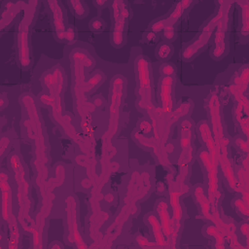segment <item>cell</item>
<instances>
[{"mask_svg":"<svg viewBox=\"0 0 249 249\" xmlns=\"http://www.w3.org/2000/svg\"><path fill=\"white\" fill-rule=\"evenodd\" d=\"M21 103L26 108V111L29 115V120L25 122V125L27 126V132L30 133L31 138L35 139L36 144V155L34 165L37 170L36 183L41 188L45 183V178L48 176V169L46 167V145H45V137L43 134L42 124L40 123V119L38 118V112L35 107L34 99L32 96L25 94L21 96Z\"/></svg>","mask_w":249,"mask_h":249,"instance_id":"6da1fadb","label":"cell"},{"mask_svg":"<svg viewBox=\"0 0 249 249\" xmlns=\"http://www.w3.org/2000/svg\"><path fill=\"white\" fill-rule=\"evenodd\" d=\"M208 104V113L211 123V132L213 140L215 143L217 151V159L219 166L223 164L231 163L229 158V138L225 135L224 127L221 119V110H220V99L215 92H212L209 95L207 100Z\"/></svg>","mask_w":249,"mask_h":249,"instance_id":"7a4b0ae2","label":"cell"},{"mask_svg":"<svg viewBox=\"0 0 249 249\" xmlns=\"http://www.w3.org/2000/svg\"><path fill=\"white\" fill-rule=\"evenodd\" d=\"M136 74V94L137 108L141 112H146L148 115L155 109L152 100V78L151 67L149 60L144 56H138L135 60Z\"/></svg>","mask_w":249,"mask_h":249,"instance_id":"3957f363","label":"cell"},{"mask_svg":"<svg viewBox=\"0 0 249 249\" xmlns=\"http://www.w3.org/2000/svg\"><path fill=\"white\" fill-rule=\"evenodd\" d=\"M10 165L13 169V172L15 174V179L18 185V194L17 198L19 205V211H18V220L26 231L32 232L33 227L30 226V219L28 216L29 213V207H30V201L28 199V190L29 186L28 183L25 180L24 176V169L23 166L20 163V160L18 154H13L10 157Z\"/></svg>","mask_w":249,"mask_h":249,"instance_id":"277c9868","label":"cell"},{"mask_svg":"<svg viewBox=\"0 0 249 249\" xmlns=\"http://www.w3.org/2000/svg\"><path fill=\"white\" fill-rule=\"evenodd\" d=\"M197 158L204 169L207 181V195L206 197L210 203V212L212 214H219L218 206L221 199V192L218 179V166L211 160L206 149L199 150Z\"/></svg>","mask_w":249,"mask_h":249,"instance_id":"5b68a950","label":"cell"},{"mask_svg":"<svg viewBox=\"0 0 249 249\" xmlns=\"http://www.w3.org/2000/svg\"><path fill=\"white\" fill-rule=\"evenodd\" d=\"M193 124L189 119H184L180 123V148L182 150L179 157L178 165H179V175L176 178L177 181L185 183L186 179L190 174L191 162L193 160V146H192V137H193Z\"/></svg>","mask_w":249,"mask_h":249,"instance_id":"8992f818","label":"cell"},{"mask_svg":"<svg viewBox=\"0 0 249 249\" xmlns=\"http://www.w3.org/2000/svg\"><path fill=\"white\" fill-rule=\"evenodd\" d=\"M221 7L218 11V13L206 23V25L202 28L201 33L198 35L196 41H194L192 44H190L188 47H186L183 51L182 56L185 60H191L194 56H196L198 53H200L205 46L207 45L215 27L217 26L220 19L223 18V16L230 11L231 2H220Z\"/></svg>","mask_w":249,"mask_h":249,"instance_id":"52a82bcc","label":"cell"},{"mask_svg":"<svg viewBox=\"0 0 249 249\" xmlns=\"http://www.w3.org/2000/svg\"><path fill=\"white\" fill-rule=\"evenodd\" d=\"M37 2H29L25 5L24 16L20 20L18 27V57L19 63L22 68H27L30 65V56H29V48H28V29L31 24Z\"/></svg>","mask_w":249,"mask_h":249,"instance_id":"ba28073f","label":"cell"},{"mask_svg":"<svg viewBox=\"0 0 249 249\" xmlns=\"http://www.w3.org/2000/svg\"><path fill=\"white\" fill-rule=\"evenodd\" d=\"M169 182V203L172 209V225L175 236L178 238L179 231L183 220V207L181 204L182 196L188 192L189 187L185 183H181L177 180Z\"/></svg>","mask_w":249,"mask_h":249,"instance_id":"9c48e42d","label":"cell"},{"mask_svg":"<svg viewBox=\"0 0 249 249\" xmlns=\"http://www.w3.org/2000/svg\"><path fill=\"white\" fill-rule=\"evenodd\" d=\"M123 84L124 79L122 76L118 75L113 78L112 87H111V105H110V125L109 129L105 135L109 138L113 137V135L118 130V124H119V106L121 103V96L123 90Z\"/></svg>","mask_w":249,"mask_h":249,"instance_id":"30bf717a","label":"cell"},{"mask_svg":"<svg viewBox=\"0 0 249 249\" xmlns=\"http://www.w3.org/2000/svg\"><path fill=\"white\" fill-rule=\"evenodd\" d=\"M114 28L112 31L111 41L116 48H121L124 45V29L125 19L128 18L129 13L125 3L123 1H114L112 3Z\"/></svg>","mask_w":249,"mask_h":249,"instance_id":"8fae6325","label":"cell"},{"mask_svg":"<svg viewBox=\"0 0 249 249\" xmlns=\"http://www.w3.org/2000/svg\"><path fill=\"white\" fill-rule=\"evenodd\" d=\"M156 211L158 213L160 228H161V231L165 237V241L168 245V248L176 247L175 243L177 241V237L174 234L172 219H171L170 213L168 211L167 201L163 198L158 200V202L156 204Z\"/></svg>","mask_w":249,"mask_h":249,"instance_id":"7c38bea8","label":"cell"},{"mask_svg":"<svg viewBox=\"0 0 249 249\" xmlns=\"http://www.w3.org/2000/svg\"><path fill=\"white\" fill-rule=\"evenodd\" d=\"M174 76L161 77L159 83V102L163 113L174 111Z\"/></svg>","mask_w":249,"mask_h":249,"instance_id":"4fadbf2b","label":"cell"},{"mask_svg":"<svg viewBox=\"0 0 249 249\" xmlns=\"http://www.w3.org/2000/svg\"><path fill=\"white\" fill-rule=\"evenodd\" d=\"M66 211H67V223H68V235L69 242L76 244L78 248H86L87 245L83 242L81 234L78 230L77 218H76V199L73 196H69L65 199Z\"/></svg>","mask_w":249,"mask_h":249,"instance_id":"5bb4252c","label":"cell"},{"mask_svg":"<svg viewBox=\"0 0 249 249\" xmlns=\"http://www.w3.org/2000/svg\"><path fill=\"white\" fill-rule=\"evenodd\" d=\"M0 191H1V215L3 221L8 224L14 218L12 212V190L8 182V174H0Z\"/></svg>","mask_w":249,"mask_h":249,"instance_id":"9a60e30c","label":"cell"},{"mask_svg":"<svg viewBox=\"0 0 249 249\" xmlns=\"http://www.w3.org/2000/svg\"><path fill=\"white\" fill-rule=\"evenodd\" d=\"M229 24V11L223 16L217 24V30L215 31L214 37V48L212 50L211 55L215 59H221L226 53V32Z\"/></svg>","mask_w":249,"mask_h":249,"instance_id":"2e32d148","label":"cell"},{"mask_svg":"<svg viewBox=\"0 0 249 249\" xmlns=\"http://www.w3.org/2000/svg\"><path fill=\"white\" fill-rule=\"evenodd\" d=\"M192 4V1L187 0V1H181L179 2L175 9L173 10V12L169 15L168 18H162V19H158L156 21H154L151 25V31L155 32L156 34L161 30H163V28L167 25H173L174 23L181 18V16L183 15L184 11L189 8V6Z\"/></svg>","mask_w":249,"mask_h":249,"instance_id":"e0dca14e","label":"cell"},{"mask_svg":"<svg viewBox=\"0 0 249 249\" xmlns=\"http://www.w3.org/2000/svg\"><path fill=\"white\" fill-rule=\"evenodd\" d=\"M196 130L199 135V138L201 139V142L204 144L206 151L208 152V154L210 156L211 160L218 166L219 163H218V159H217V151H216L212 132L210 130L208 123L206 121H200L196 125Z\"/></svg>","mask_w":249,"mask_h":249,"instance_id":"ac0fdd59","label":"cell"},{"mask_svg":"<svg viewBox=\"0 0 249 249\" xmlns=\"http://www.w3.org/2000/svg\"><path fill=\"white\" fill-rule=\"evenodd\" d=\"M48 4L50 6V10L53 16L54 30H55V36L59 41L65 40V24H64V18H63V12L61 7L59 6V3L57 1H48Z\"/></svg>","mask_w":249,"mask_h":249,"instance_id":"d6986e66","label":"cell"},{"mask_svg":"<svg viewBox=\"0 0 249 249\" xmlns=\"http://www.w3.org/2000/svg\"><path fill=\"white\" fill-rule=\"evenodd\" d=\"M144 222L147 225V227L151 230L154 240L159 248H168V245L165 241V237L163 235V232L160 228V224L159 221V218L156 216L155 213L151 212L145 215Z\"/></svg>","mask_w":249,"mask_h":249,"instance_id":"ffe728a7","label":"cell"},{"mask_svg":"<svg viewBox=\"0 0 249 249\" xmlns=\"http://www.w3.org/2000/svg\"><path fill=\"white\" fill-rule=\"evenodd\" d=\"M202 233L204 236L208 237L209 239L214 241V247L216 249H224L226 247L225 245V237L224 235L220 232V231L212 224H208L203 227L202 229Z\"/></svg>","mask_w":249,"mask_h":249,"instance_id":"44dd1931","label":"cell"},{"mask_svg":"<svg viewBox=\"0 0 249 249\" xmlns=\"http://www.w3.org/2000/svg\"><path fill=\"white\" fill-rule=\"evenodd\" d=\"M249 67L248 65H244L241 67L238 73L233 76L232 83L231 84L235 89L241 91L242 93H246L248 88V81H249Z\"/></svg>","mask_w":249,"mask_h":249,"instance_id":"7402d4cb","label":"cell"},{"mask_svg":"<svg viewBox=\"0 0 249 249\" xmlns=\"http://www.w3.org/2000/svg\"><path fill=\"white\" fill-rule=\"evenodd\" d=\"M21 5H23L22 2H18V3H7V9L3 12L2 14V18H1V29H3L5 26L9 25L16 15L18 14V12L22 9Z\"/></svg>","mask_w":249,"mask_h":249,"instance_id":"603a6c76","label":"cell"},{"mask_svg":"<svg viewBox=\"0 0 249 249\" xmlns=\"http://www.w3.org/2000/svg\"><path fill=\"white\" fill-rule=\"evenodd\" d=\"M233 116H234V120L237 123V124L241 127V130L243 132V134L245 135V139L248 140V124H249V119H248V115H246L242 109L241 106L239 105H235L234 110H233Z\"/></svg>","mask_w":249,"mask_h":249,"instance_id":"cb8c5ba5","label":"cell"},{"mask_svg":"<svg viewBox=\"0 0 249 249\" xmlns=\"http://www.w3.org/2000/svg\"><path fill=\"white\" fill-rule=\"evenodd\" d=\"M68 4L71 7L74 15L78 18H84L85 17H87L89 13V8L86 3L80 0H70L68 1Z\"/></svg>","mask_w":249,"mask_h":249,"instance_id":"d4e9b609","label":"cell"},{"mask_svg":"<svg viewBox=\"0 0 249 249\" xmlns=\"http://www.w3.org/2000/svg\"><path fill=\"white\" fill-rule=\"evenodd\" d=\"M241 5V15H242V26H241V35L247 38L249 34V4L247 1L238 2Z\"/></svg>","mask_w":249,"mask_h":249,"instance_id":"484cf974","label":"cell"},{"mask_svg":"<svg viewBox=\"0 0 249 249\" xmlns=\"http://www.w3.org/2000/svg\"><path fill=\"white\" fill-rule=\"evenodd\" d=\"M172 53H173V47L171 44L167 42H162L158 45L156 50V55L160 60L161 61L167 60L172 55Z\"/></svg>","mask_w":249,"mask_h":249,"instance_id":"4316f807","label":"cell"},{"mask_svg":"<svg viewBox=\"0 0 249 249\" xmlns=\"http://www.w3.org/2000/svg\"><path fill=\"white\" fill-rule=\"evenodd\" d=\"M9 228H10V242L8 244V247L12 248V249L18 248V239H19V231H18V227L17 220L15 217L9 223Z\"/></svg>","mask_w":249,"mask_h":249,"instance_id":"83f0119b","label":"cell"},{"mask_svg":"<svg viewBox=\"0 0 249 249\" xmlns=\"http://www.w3.org/2000/svg\"><path fill=\"white\" fill-rule=\"evenodd\" d=\"M232 205L235 208V211L238 213L240 217L243 219L247 220L248 215H249V207H248V202L245 201L242 197H235L232 200Z\"/></svg>","mask_w":249,"mask_h":249,"instance_id":"f1b7e54d","label":"cell"},{"mask_svg":"<svg viewBox=\"0 0 249 249\" xmlns=\"http://www.w3.org/2000/svg\"><path fill=\"white\" fill-rule=\"evenodd\" d=\"M135 242L142 248H159L158 245L156 244V242H152L150 240H148L146 237L140 235V234H137L134 238Z\"/></svg>","mask_w":249,"mask_h":249,"instance_id":"f546056e","label":"cell"},{"mask_svg":"<svg viewBox=\"0 0 249 249\" xmlns=\"http://www.w3.org/2000/svg\"><path fill=\"white\" fill-rule=\"evenodd\" d=\"M105 22L100 18H95L89 21V28L91 31L94 32H100L104 29Z\"/></svg>","mask_w":249,"mask_h":249,"instance_id":"4dcf8cb0","label":"cell"},{"mask_svg":"<svg viewBox=\"0 0 249 249\" xmlns=\"http://www.w3.org/2000/svg\"><path fill=\"white\" fill-rule=\"evenodd\" d=\"M160 72L161 77L167 76H174L175 74V67L170 63H162L160 67Z\"/></svg>","mask_w":249,"mask_h":249,"instance_id":"1f68e13d","label":"cell"},{"mask_svg":"<svg viewBox=\"0 0 249 249\" xmlns=\"http://www.w3.org/2000/svg\"><path fill=\"white\" fill-rule=\"evenodd\" d=\"M234 144L245 155L248 154V140L247 139H242L241 136H236L234 138Z\"/></svg>","mask_w":249,"mask_h":249,"instance_id":"d6a6232c","label":"cell"},{"mask_svg":"<svg viewBox=\"0 0 249 249\" xmlns=\"http://www.w3.org/2000/svg\"><path fill=\"white\" fill-rule=\"evenodd\" d=\"M163 37L167 41H172L175 38V28L173 25H167L163 28Z\"/></svg>","mask_w":249,"mask_h":249,"instance_id":"836d02e7","label":"cell"},{"mask_svg":"<svg viewBox=\"0 0 249 249\" xmlns=\"http://www.w3.org/2000/svg\"><path fill=\"white\" fill-rule=\"evenodd\" d=\"M240 232L245 237V240L248 243V240H249V225H248V223L245 222V223L240 224Z\"/></svg>","mask_w":249,"mask_h":249,"instance_id":"e575fe53","label":"cell"},{"mask_svg":"<svg viewBox=\"0 0 249 249\" xmlns=\"http://www.w3.org/2000/svg\"><path fill=\"white\" fill-rule=\"evenodd\" d=\"M65 40L68 41V42H73L75 40V31H74V29L71 26L66 28Z\"/></svg>","mask_w":249,"mask_h":249,"instance_id":"d590c367","label":"cell"},{"mask_svg":"<svg viewBox=\"0 0 249 249\" xmlns=\"http://www.w3.org/2000/svg\"><path fill=\"white\" fill-rule=\"evenodd\" d=\"M152 129V124H150L148 122L143 121L140 123V131L144 134H147L151 131Z\"/></svg>","mask_w":249,"mask_h":249,"instance_id":"8d00e7d4","label":"cell"},{"mask_svg":"<svg viewBox=\"0 0 249 249\" xmlns=\"http://www.w3.org/2000/svg\"><path fill=\"white\" fill-rule=\"evenodd\" d=\"M156 37H157V34L154 33V32H152V31H149V32H147V33L145 34V40H146L148 43L153 42V41L156 39Z\"/></svg>","mask_w":249,"mask_h":249,"instance_id":"74e56055","label":"cell"},{"mask_svg":"<svg viewBox=\"0 0 249 249\" xmlns=\"http://www.w3.org/2000/svg\"><path fill=\"white\" fill-rule=\"evenodd\" d=\"M94 4L99 5L100 7H102L103 5H106V4H107V1H94Z\"/></svg>","mask_w":249,"mask_h":249,"instance_id":"f35d334b","label":"cell"},{"mask_svg":"<svg viewBox=\"0 0 249 249\" xmlns=\"http://www.w3.org/2000/svg\"><path fill=\"white\" fill-rule=\"evenodd\" d=\"M53 247H54V248H61L62 246H61L60 244H59V245H57V244H54V242H53L52 245H50V248H53Z\"/></svg>","mask_w":249,"mask_h":249,"instance_id":"ab89813d","label":"cell"}]
</instances>
